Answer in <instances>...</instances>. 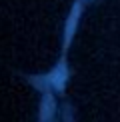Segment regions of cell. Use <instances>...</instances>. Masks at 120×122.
<instances>
[{
    "mask_svg": "<svg viewBox=\"0 0 120 122\" xmlns=\"http://www.w3.org/2000/svg\"><path fill=\"white\" fill-rule=\"evenodd\" d=\"M50 82L56 90H62L64 84H66V68H64V64H58L56 68H54V72L50 74Z\"/></svg>",
    "mask_w": 120,
    "mask_h": 122,
    "instance_id": "6da1fadb",
    "label": "cell"
},
{
    "mask_svg": "<svg viewBox=\"0 0 120 122\" xmlns=\"http://www.w3.org/2000/svg\"><path fill=\"white\" fill-rule=\"evenodd\" d=\"M78 14H80V4H74L72 12H70V18H68V22H66V42H70V38H72V34H74Z\"/></svg>",
    "mask_w": 120,
    "mask_h": 122,
    "instance_id": "7a4b0ae2",
    "label": "cell"
},
{
    "mask_svg": "<svg viewBox=\"0 0 120 122\" xmlns=\"http://www.w3.org/2000/svg\"><path fill=\"white\" fill-rule=\"evenodd\" d=\"M54 112V100H52V96H44V100H42V120H46L50 118Z\"/></svg>",
    "mask_w": 120,
    "mask_h": 122,
    "instance_id": "3957f363",
    "label": "cell"
}]
</instances>
